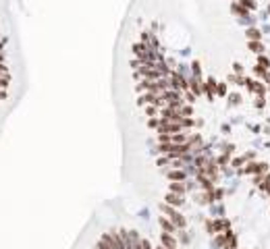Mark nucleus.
I'll use <instances>...</instances> for the list:
<instances>
[{"mask_svg": "<svg viewBox=\"0 0 270 249\" xmlns=\"http://www.w3.org/2000/svg\"><path fill=\"white\" fill-rule=\"evenodd\" d=\"M162 243H164L168 249H174V239L168 235V232H162Z\"/></svg>", "mask_w": 270, "mask_h": 249, "instance_id": "1", "label": "nucleus"}, {"mask_svg": "<svg viewBox=\"0 0 270 249\" xmlns=\"http://www.w3.org/2000/svg\"><path fill=\"white\" fill-rule=\"evenodd\" d=\"M166 199H168L170 204H174V206H181V204H183V199H179V197H177V195H168V197H166Z\"/></svg>", "mask_w": 270, "mask_h": 249, "instance_id": "2", "label": "nucleus"}, {"mask_svg": "<svg viewBox=\"0 0 270 249\" xmlns=\"http://www.w3.org/2000/svg\"><path fill=\"white\" fill-rule=\"evenodd\" d=\"M160 224H162V226H164V228H166V231H168V232H174V226H170V224L166 222L164 218H160Z\"/></svg>", "mask_w": 270, "mask_h": 249, "instance_id": "3", "label": "nucleus"}]
</instances>
